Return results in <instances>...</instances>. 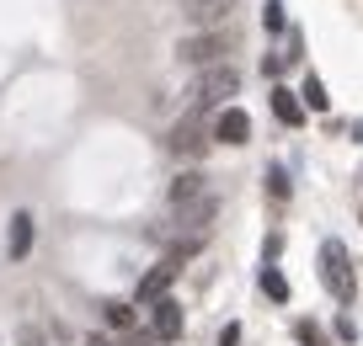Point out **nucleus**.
I'll use <instances>...</instances> for the list:
<instances>
[{
    "mask_svg": "<svg viewBox=\"0 0 363 346\" xmlns=\"http://www.w3.org/2000/svg\"><path fill=\"white\" fill-rule=\"evenodd\" d=\"M240 91V69L230 64H214V69H198V80L187 86V101H193V112H208V107H219L225 112V101Z\"/></svg>",
    "mask_w": 363,
    "mask_h": 346,
    "instance_id": "1",
    "label": "nucleus"
},
{
    "mask_svg": "<svg viewBox=\"0 0 363 346\" xmlns=\"http://www.w3.org/2000/svg\"><path fill=\"white\" fill-rule=\"evenodd\" d=\"M320 282H326V293L337 304H352V293H358V282H352V256L342 240H326L320 246Z\"/></svg>",
    "mask_w": 363,
    "mask_h": 346,
    "instance_id": "2",
    "label": "nucleus"
},
{
    "mask_svg": "<svg viewBox=\"0 0 363 346\" xmlns=\"http://www.w3.org/2000/svg\"><path fill=\"white\" fill-rule=\"evenodd\" d=\"M225 54H230L225 33H198V38H182V43H177V59H182V64H193V69L225 64Z\"/></svg>",
    "mask_w": 363,
    "mask_h": 346,
    "instance_id": "3",
    "label": "nucleus"
},
{
    "mask_svg": "<svg viewBox=\"0 0 363 346\" xmlns=\"http://www.w3.org/2000/svg\"><path fill=\"white\" fill-rule=\"evenodd\" d=\"M208 139H214V134L203 128V112H187V117H182V123L166 134V149H171V155L198 160V155H208Z\"/></svg>",
    "mask_w": 363,
    "mask_h": 346,
    "instance_id": "4",
    "label": "nucleus"
},
{
    "mask_svg": "<svg viewBox=\"0 0 363 346\" xmlns=\"http://www.w3.org/2000/svg\"><path fill=\"white\" fill-rule=\"evenodd\" d=\"M177 277H182V256H177V250H171L166 261H155V267H150L145 277H139V299H145V304L166 299V288H171V282H177Z\"/></svg>",
    "mask_w": 363,
    "mask_h": 346,
    "instance_id": "5",
    "label": "nucleus"
},
{
    "mask_svg": "<svg viewBox=\"0 0 363 346\" xmlns=\"http://www.w3.org/2000/svg\"><path fill=\"white\" fill-rule=\"evenodd\" d=\"M230 11H235V0H182V16L193 27H203V33H214Z\"/></svg>",
    "mask_w": 363,
    "mask_h": 346,
    "instance_id": "6",
    "label": "nucleus"
},
{
    "mask_svg": "<svg viewBox=\"0 0 363 346\" xmlns=\"http://www.w3.org/2000/svg\"><path fill=\"white\" fill-rule=\"evenodd\" d=\"M150 330H155V341H182V330H187L182 304L177 299H155V320H150Z\"/></svg>",
    "mask_w": 363,
    "mask_h": 346,
    "instance_id": "7",
    "label": "nucleus"
},
{
    "mask_svg": "<svg viewBox=\"0 0 363 346\" xmlns=\"http://www.w3.org/2000/svg\"><path fill=\"white\" fill-rule=\"evenodd\" d=\"M208 134H214L219 144H246V139H251V117H246L240 107H225V112L214 117V128H208Z\"/></svg>",
    "mask_w": 363,
    "mask_h": 346,
    "instance_id": "8",
    "label": "nucleus"
},
{
    "mask_svg": "<svg viewBox=\"0 0 363 346\" xmlns=\"http://www.w3.org/2000/svg\"><path fill=\"white\" fill-rule=\"evenodd\" d=\"M272 117H278L284 128H299V123H305V101H299V91L272 86Z\"/></svg>",
    "mask_w": 363,
    "mask_h": 346,
    "instance_id": "9",
    "label": "nucleus"
},
{
    "mask_svg": "<svg viewBox=\"0 0 363 346\" xmlns=\"http://www.w3.org/2000/svg\"><path fill=\"white\" fill-rule=\"evenodd\" d=\"M214 213H219V197H214V192H208V197H198V202H182V208H177V224H187L193 235H203Z\"/></svg>",
    "mask_w": 363,
    "mask_h": 346,
    "instance_id": "10",
    "label": "nucleus"
},
{
    "mask_svg": "<svg viewBox=\"0 0 363 346\" xmlns=\"http://www.w3.org/2000/svg\"><path fill=\"white\" fill-rule=\"evenodd\" d=\"M208 197V176H198V171H182L177 181H171V208H182V202H198Z\"/></svg>",
    "mask_w": 363,
    "mask_h": 346,
    "instance_id": "11",
    "label": "nucleus"
},
{
    "mask_svg": "<svg viewBox=\"0 0 363 346\" xmlns=\"http://www.w3.org/2000/svg\"><path fill=\"white\" fill-rule=\"evenodd\" d=\"M33 250V213H16L11 219V256H27Z\"/></svg>",
    "mask_w": 363,
    "mask_h": 346,
    "instance_id": "12",
    "label": "nucleus"
},
{
    "mask_svg": "<svg viewBox=\"0 0 363 346\" xmlns=\"http://www.w3.org/2000/svg\"><path fill=\"white\" fill-rule=\"evenodd\" d=\"M299 101H305L310 112H326L331 107V96H326V86H320L315 75H305V86H299Z\"/></svg>",
    "mask_w": 363,
    "mask_h": 346,
    "instance_id": "13",
    "label": "nucleus"
},
{
    "mask_svg": "<svg viewBox=\"0 0 363 346\" xmlns=\"http://www.w3.org/2000/svg\"><path fill=\"white\" fill-rule=\"evenodd\" d=\"M262 293L284 304V299H289V277H284V272H278V267H262Z\"/></svg>",
    "mask_w": 363,
    "mask_h": 346,
    "instance_id": "14",
    "label": "nucleus"
},
{
    "mask_svg": "<svg viewBox=\"0 0 363 346\" xmlns=\"http://www.w3.org/2000/svg\"><path fill=\"white\" fill-rule=\"evenodd\" d=\"M102 314H107V325H113V330H134V309H128V304H102Z\"/></svg>",
    "mask_w": 363,
    "mask_h": 346,
    "instance_id": "15",
    "label": "nucleus"
},
{
    "mask_svg": "<svg viewBox=\"0 0 363 346\" xmlns=\"http://www.w3.org/2000/svg\"><path fill=\"white\" fill-rule=\"evenodd\" d=\"M262 27H267V33H284V0H262Z\"/></svg>",
    "mask_w": 363,
    "mask_h": 346,
    "instance_id": "16",
    "label": "nucleus"
},
{
    "mask_svg": "<svg viewBox=\"0 0 363 346\" xmlns=\"http://www.w3.org/2000/svg\"><path fill=\"white\" fill-rule=\"evenodd\" d=\"M267 192H272L278 202L289 197V176H284V166H272V171H267Z\"/></svg>",
    "mask_w": 363,
    "mask_h": 346,
    "instance_id": "17",
    "label": "nucleus"
},
{
    "mask_svg": "<svg viewBox=\"0 0 363 346\" xmlns=\"http://www.w3.org/2000/svg\"><path fill=\"white\" fill-rule=\"evenodd\" d=\"M299 346H326V330L310 325V320H299Z\"/></svg>",
    "mask_w": 363,
    "mask_h": 346,
    "instance_id": "18",
    "label": "nucleus"
},
{
    "mask_svg": "<svg viewBox=\"0 0 363 346\" xmlns=\"http://www.w3.org/2000/svg\"><path fill=\"white\" fill-rule=\"evenodd\" d=\"M123 346H160L155 341V330H139V325H134V330H128V341Z\"/></svg>",
    "mask_w": 363,
    "mask_h": 346,
    "instance_id": "19",
    "label": "nucleus"
},
{
    "mask_svg": "<svg viewBox=\"0 0 363 346\" xmlns=\"http://www.w3.org/2000/svg\"><path fill=\"white\" fill-rule=\"evenodd\" d=\"M284 64H289L284 54H267V59H262V69H267V75H284Z\"/></svg>",
    "mask_w": 363,
    "mask_h": 346,
    "instance_id": "20",
    "label": "nucleus"
},
{
    "mask_svg": "<svg viewBox=\"0 0 363 346\" xmlns=\"http://www.w3.org/2000/svg\"><path fill=\"white\" fill-rule=\"evenodd\" d=\"M337 335H342V341H358V325H352L347 314H342V320H337Z\"/></svg>",
    "mask_w": 363,
    "mask_h": 346,
    "instance_id": "21",
    "label": "nucleus"
},
{
    "mask_svg": "<svg viewBox=\"0 0 363 346\" xmlns=\"http://www.w3.org/2000/svg\"><path fill=\"white\" fill-rule=\"evenodd\" d=\"M240 341V325H225V330H219V346H235Z\"/></svg>",
    "mask_w": 363,
    "mask_h": 346,
    "instance_id": "22",
    "label": "nucleus"
},
{
    "mask_svg": "<svg viewBox=\"0 0 363 346\" xmlns=\"http://www.w3.org/2000/svg\"><path fill=\"white\" fill-rule=\"evenodd\" d=\"M22 346H43V330H22Z\"/></svg>",
    "mask_w": 363,
    "mask_h": 346,
    "instance_id": "23",
    "label": "nucleus"
},
{
    "mask_svg": "<svg viewBox=\"0 0 363 346\" xmlns=\"http://www.w3.org/2000/svg\"><path fill=\"white\" fill-rule=\"evenodd\" d=\"M86 346H113V341H107V335H86Z\"/></svg>",
    "mask_w": 363,
    "mask_h": 346,
    "instance_id": "24",
    "label": "nucleus"
}]
</instances>
